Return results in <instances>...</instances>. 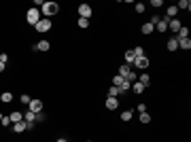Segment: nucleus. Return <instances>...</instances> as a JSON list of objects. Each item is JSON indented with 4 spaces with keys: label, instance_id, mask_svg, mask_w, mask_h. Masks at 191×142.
Segmentation results:
<instances>
[{
    "label": "nucleus",
    "instance_id": "40",
    "mask_svg": "<svg viewBox=\"0 0 191 142\" xmlns=\"http://www.w3.org/2000/svg\"><path fill=\"white\" fill-rule=\"evenodd\" d=\"M0 121H2V112H0Z\"/></svg>",
    "mask_w": 191,
    "mask_h": 142
},
{
    "label": "nucleus",
    "instance_id": "2",
    "mask_svg": "<svg viewBox=\"0 0 191 142\" xmlns=\"http://www.w3.org/2000/svg\"><path fill=\"white\" fill-rule=\"evenodd\" d=\"M26 21L30 23V26H36V23L40 21V11H38L36 7H32V9L26 13Z\"/></svg>",
    "mask_w": 191,
    "mask_h": 142
},
{
    "label": "nucleus",
    "instance_id": "16",
    "mask_svg": "<svg viewBox=\"0 0 191 142\" xmlns=\"http://www.w3.org/2000/svg\"><path fill=\"white\" fill-rule=\"evenodd\" d=\"M123 57H125V64H128V66H132V64L136 62V55L132 53V49H130V51H125V55H123Z\"/></svg>",
    "mask_w": 191,
    "mask_h": 142
},
{
    "label": "nucleus",
    "instance_id": "1",
    "mask_svg": "<svg viewBox=\"0 0 191 142\" xmlns=\"http://www.w3.org/2000/svg\"><path fill=\"white\" fill-rule=\"evenodd\" d=\"M60 11V7H57V2H43V9H40V13L47 17V19H49L51 15H55Z\"/></svg>",
    "mask_w": 191,
    "mask_h": 142
},
{
    "label": "nucleus",
    "instance_id": "38",
    "mask_svg": "<svg viewBox=\"0 0 191 142\" xmlns=\"http://www.w3.org/2000/svg\"><path fill=\"white\" fill-rule=\"evenodd\" d=\"M4 68H7V64H2V62H0V72H4Z\"/></svg>",
    "mask_w": 191,
    "mask_h": 142
},
{
    "label": "nucleus",
    "instance_id": "8",
    "mask_svg": "<svg viewBox=\"0 0 191 142\" xmlns=\"http://www.w3.org/2000/svg\"><path fill=\"white\" fill-rule=\"evenodd\" d=\"M134 64H136V68H140V70H147V68H149V59H147V57H136Z\"/></svg>",
    "mask_w": 191,
    "mask_h": 142
},
{
    "label": "nucleus",
    "instance_id": "35",
    "mask_svg": "<svg viewBox=\"0 0 191 142\" xmlns=\"http://www.w3.org/2000/svg\"><path fill=\"white\" fill-rule=\"evenodd\" d=\"M151 4H153L155 9H157V7H163V0H153V2H151Z\"/></svg>",
    "mask_w": 191,
    "mask_h": 142
},
{
    "label": "nucleus",
    "instance_id": "31",
    "mask_svg": "<svg viewBox=\"0 0 191 142\" xmlns=\"http://www.w3.org/2000/svg\"><path fill=\"white\" fill-rule=\"evenodd\" d=\"M30 100H32V98L28 96V93H23V96H21V104H26V106H28V104H30Z\"/></svg>",
    "mask_w": 191,
    "mask_h": 142
},
{
    "label": "nucleus",
    "instance_id": "13",
    "mask_svg": "<svg viewBox=\"0 0 191 142\" xmlns=\"http://www.w3.org/2000/svg\"><path fill=\"white\" fill-rule=\"evenodd\" d=\"M13 129H15L17 134H21V132H26V129H28V123H26V121H19V123H13Z\"/></svg>",
    "mask_w": 191,
    "mask_h": 142
},
{
    "label": "nucleus",
    "instance_id": "6",
    "mask_svg": "<svg viewBox=\"0 0 191 142\" xmlns=\"http://www.w3.org/2000/svg\"><path fill=\"white\" fill-rule=\"evenodd\" d=\"M79 15H81L83 19H89V17H91V7H89V4H81V7H79Z\"/></svg>",
    "mask_w": 191,
    "mask_h": 142
},
{
    "label": "nucleus",
    "instance_id": "15",
    "mask_svg": "<svg viewBox=\"0 0 191 142\" xmlns=\"http://www.w3.org/2000/svg\"><path fill=\"white\" fill-rule=\"evenodd\" d=\"M23 121H26V123H36V114L32 110H28L26 114H23Z\"/></svg>",
    "mask_w": 191,
    "mask_h": 142
},
{
    "label": "nucleus",
    "instance_id": "25",
    "mask_svg": "<svg viewBox=\"0 0 191 142\" xmlns=\"http://www.w3.org/2000/svg\"><path fill=\"white\" fill-rule=\"evenodd\" d=\"M119 93H121V91H119V87H115V85H113V87L108 89V98H117Z\"/></svg>",
    "mask_w": 191,
    "mask_h": 142
},
{
    "label": "nucleus",
    "instance_id": "14",
    "mask_svg": "<svg viewBox=\"0 0 191 142\" xmlns=\"http://www.w3.org/2000/svg\"><path fill=\"white\" fill-rule=\"evenodd\" d=\"M130 72H132V68H130L128 64H121V66H119V77H123V79H125Z\"/></svg>",
    "mask_w": 191,
    "mask_h": 142
},
{
    "label": "nucleus",
    "instance_id": "23",
    "mask_svg": "<svg viewBox=\"0 0 191 142\" xmlns=\"http://www.w3.org/2000/svg\"><path fill=\"white\" fill-rule=\"evenodd\" d=\"M130 89H132V83H128V81L123 79V81H121V85H119V91L123 93V91H130Z\"/></svg>",
    "mask_w": 191,
    "mask_h": 142
},
{
    "label": "nucleus",
    "instance_id": "29",
    "mask_svg": "<svg viewBox=\"0 0 191 142\" xmlns=\"http://www.w3.org/2000/svg\"><path fill=\"white\" fill-rule=\"evenodd\" d=\"M176 13H178V9H176V7H168V19H174V17H176Z\"/></svg>",
    "mask_w": 191,
    "mask_h": 142
},
{
    "label": "nucleus",
    "instance_id": "28",
    "mask_svg": "<svg viewBox=\"0 0 191 142\" xmlns=\"http://www.w3.org/2000/svg\"><path fill=\"white\" fill-rule=\"evenodd\" d=\"M132 53H134L136 57H145V49H142V47H136V49H132Z\"/></svg>",
    "mask_w": 191,
    "mask_h": 142
},
{
    "label": "nucleus",
    "instance_id": "3",
    "mask_svg": "<svg viewBox=\"0 0 191 142\" xmlns=\"http://www.w3.org/2000/svg\"><path fill=\"white\" fill-rule=\"evenodd\" d=\"M34 30H36V32H40V34L49 32V30H51V19H47V17H45V19H40L36 26H34Z\"/></svg>",
    "mask_w": 191,
    "mask_h": 142
},
{
    "label": "nucleus",
    "instance_id": "21",
    "mask_svg": "<svg viewBox=\"0 0 191 142\" xmlns=\"http://www.w3.org/2000/svg\"><path fill=\"white\" fill-rule=\"evenodd\" d=\"M132 117H134V112H132V110H123V112H121V121H123V123H128V121H132Z\"/></svg>",
    "mask_w": 191,
    "mask_h": 142
},
{
    "label": "nucleus",
    "instance_id": "22",
    "mask_svg": "<svg viewBox=\"0 0 191 142\" xmlns=\"http://www.w3.org/2000/svg\"><path fill=\"white\" fill-rule=\"evenodd\" d=\"M176 9H183V11H191V2H189V0H181V2L176 4Z\"/></svg>",
    "mask_w": 191,
    "mask_h": 142
},
{
    "label": "nucleus",
    "instance_id": "33",
    "mask_svg": "<svg viewBox=\"0 0 191 142\" xmlns=\"http://www.w3.org/2000/svg\"><path fill=\"white\" fill-rule=\"evenodd\" d=\"M136 13H145V4L142 2H136Z\"/></svg>",
    "mask_w": 191,
    "mask_h": 142
},
{
    "label": "nucleus",
    "instance_id": "18",
    "mask_svg": "<svg viewBox=\"0 0 191 142\" xmlns=\"http://www.w3.org/2000/svg\"><path fill=\"white\" fill-rule=\"evenodd\" d=\"M145 89H147V87L142 85V83H138V81L132 83V91H136V93H145Z\"/></svg>",
    "mask_w": 191,
    "mask_h": 142
},
{
    "label": "nucleus",
    "instance_id": "9",
    "mask_svg": "<svg viewBox=\"0 0 191 142\" xmlns=\"http://www.w3.org/2000/svg\"><path fill=\"white\" fill-rule=\"evenodd\" d=\"M168 17H163V19H159V23H157V26H155V30L157 32H166V30H168Z\"/></svg>",
    "mask_w": 191,
    "mask_h": 142
},
{
    "label": "nucleus",
    "instance_id": "24",
    "mask_svg": "<svg viewBox=\"0 0 191 142\" xmlns=\"http://www.w3.org/2000/svg\"><path fill=\"white\" fill-rule=\"evenodd\" d=\"M140 32H142V34H151V32H153V26H151V23H142Z\"/></svg>",
    "mask_w": 191,
    "mask_h": 142
},
{
    "label": "nucleus",
    "instance_id": "20",
    "mask_svg": "<svg viewBox=\"0 0 191 142\" xmlns=\"http://www.w3.org/2000/svg\"><path fill=\"white\" fill-rule=\"evenodd\" d=\"M9 117H11V123H19V121H23V114H21V112H11Z\"/></svg>",
    "mask_w": 191,
    "mask_h": 142
},
{
    "label": "nucleus",
    "instance_id": "19",
    "mask_svg": "<svg viewBox=\"0 0 191 142\" xmlns=\"http://www.w3.org/2000/svg\"><path fill=\"white\" fill-rule=\"evenodd\" d=\"M176 38H189V28H187V26H183V28L176 32Z\"/></svg>",
    "mask_w": 191,
    "mask_h": 142
},
{
    "label": "nucleus",
    "instance_id": "10",
    "mask_svg": "<svg viewBox=\"0 0 191 142\" xmlns=\"http://www.w3.org/2000/svg\"><path fill=\"white\" fill-rule=\"evenodd\" d=\"M0 102H2V104H11L13 102V93L11 91H2V93H0Z\"/></svg>",
    "mask_w": 191,
    "mask_h": 142
},
{
    "label": "nucleus",
    "instance_id": "36",
    "mask_svg": "<svg viewBox=\"0 0 191 142\" xmlns=\"http://www.w3.org/2000/svg\"><path fill=\"white\" fill-rule=\"evenodd\" d=\"M7 59H9V55H7V53H0V62L7 64Z\"/></svg>",
    "mask_w": 191,
    "mask_h": 142
},
{
    "label": "nucleus",
    "instance_id": "12",
    "mask_svg": "<svg viewBox=\"0 0 191 142\" xmlns=\"http://www.w3.org/2000/svg\"><path fill=\"white\" fill-rule=\"evenodd\" d=\"M106 108H108V110L119 108V100H117V98H106Z\"/></svg>",
    "mask_w": 191,
    "mask_h": 142
},
{
    "label": "nucleus",
    "instance_id": "34",
    "mask_svg": "<svg viewBox=\"0 0 191 142\" xmlns=\"http://www.w3.org/2000/svg\"><path fill=\"white\" fill-rule=\"evenodd\" d=\"M136 110H138V112H147V104H138Z\"/></svg>",
    "mask_w": 191,
    "mask_h": 142
},
{
    "label": "nucleus",
    "instance_id": "7",
    "mask_svg": "<svg viewBox=\"0 0 191 142\" xmlns=\"http://www.w3.org/2000/svg\"><path fill=\"white\" fill-rule=\"evenodd\" d=\"M49 49H51L49 40H40L38 45H34V51H49Z\"/></svg>",
    "mask_w": 191,
    "mask_h": 142
},
{
    "label": "nucleus",
    "instance_id": "5",
    "mask_svg": "<svg viewBox=\"0 0 191 142\" xmlns=\"http://www.w3.org/2000/svg\"><path fill=\"white\" fill-rule=\"evenodd\" d=\"M168 28H170V30H172V32H178V30H181V28H183V21H181V19H176V17H174V19H170V21H168Z\"/></svg>",
    "mask_w": 191,
    "mask_h": 142
},
{
    "label": "nucleus",
    "instance_id": "37",
    "mask_svg": "<svg viewBox=\"0 0 191 142\" xmlns=\"http://www.w3.org/2000/svg\"><path fill=\"white\" fill-rule=\"evenodd\" d=\"M36 121H38V123H40V121H45V114H43V112H38V114H36Z\"/></svg>",
    "mask_w": 191,
    "mask_h": 142
},
{
    "label": "nucleus",
    "instance_id": "17",
    "mask_svg": "<svg viewBox=\"0 0 191 142\" xmlns=\"http://www.w3.org/2000/svg\"><path fill=\"white\" fill-rule=\"evenodd\" d=\"M176 49H178V40H176V36H172L168 40V51H176Z\"/></svg>",
    "mask_w": 191,
    "mask_h": 142
},
{
    "label": "nucleus",
    "instance_id": "32",
    "mask_svg": "<svg viewBox=\"0 0 191 142\" xmlns=\"http://www.w3.org/2000/svg\"><path fill=\"white\" fill-rule=\"evenodd\" d=\"M0 123H2L4 127H7V125H13V123H11V117H2V121H0Z\"/></svg>",
    "mask_w": 191,
    "mask_h": 142
},
{
    "label": "nucleus",
    "instance_id": "26",
    "mask_svg": "<svg viewBox=\"0 0 191 142\" xmlns=\"http://www.w3.org/2000/svg\"><path fill=\"white\" fill-rule=\"evenodd\" d=\"M138 83H142V85H145V87H147V85L151 83V77H149V74H140V79H138Z\"/></svg>",
    "mask_w": 191,
    "mask_h": 142
},
{
    "label": "nucleus",
    "instance_id": "27",
    "mask_svg": "<svg viewBox=\"0 0 191 142\" xmlns=\"http://www.w3.org/2000/svg\"><path fill=\"white\" fill-rule=\"evenodd\" d=\"M140 123H151V114L149 112H140Z\"/></svg>",
    "mask_w": 191,
    "mask_h": 142
},
{
    "label": "nucleus",
    "instance_id": "39",
    "mask_svg": "<svg viewBox=\"0 0 191 142\" xmlns=\"http://www.w3.org/2000/svg\"><path fill=\"white\" fill-rule=\"evenodd\" d=\"M57 142H68V140H66V138H60V140H57Z\"/></svg>",
    "mask_w": 191,
    "mask_h": 142
},
{
    "label": "nucleus",
    "instance_id": "11",
    "mask_svg": "<svg viewBox=\"0 0 191 142\" xmlns=\"http://www.w3.org/2000/svg\"><path fill=\"white\" fill-rule=\"evenodd\" d=\"M176 40H178V49H185V51L191 49V40L189 38H176Z\"/></svg>",
    "mask_w": 191,
    "mask_h": 142
},
{
    "label": "nucleus",
    "instance_id": "30",
    "mask_svg": "<svg viewBox=\"0 0 191 142\" xmlns=\"http://www.w3.org/2000/svg\"><path fill=\"white\" fill-rule=\"evenodd\" d=\"M77 23H79V28H87V26H89V19H83V17H79V21H77Z\"/></svg>",
    "mask_w": 191,
    "mask_h": 142
},
{
    "label": "nucleus",
    "instance_id": "4",
    "mask_svg": "<svg viewBox=\"0 0 191 142\" xmlns=\"http://www.w3.org/2000/svg\"><path fill=\"white\" fill-rule=\"evenodd\" d=\"M28 108H30L34 114H38V112H43V102H40V100H30Z\"/></svg>",
    "mask_w": 191,
    "mask_h": 142
}]
</instances>
